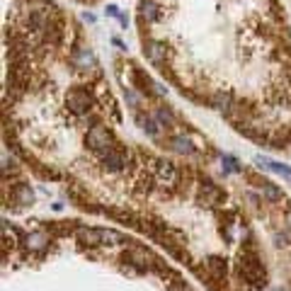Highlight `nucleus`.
Returning <instances> with one entry per match:
<instances>
[{"mask_svg":"<svg viewBox=\"0 0 291 291\" xmlns=\"http://www.w3.org/2000/svg\"><path fill=\"white\" fill-rule=\"evenodd\" d=\"M85 141L95 150H100V153H105V150H109V148H114L112 144V134H109V129L107 126H92L90 131H87Z\"/></svg>","mask_w":291,"mask_h":291,"instance_id":"1","label":"nucleus"},{"mask_svg":"<svg viewBox=\"0 0 291 291\" xmlns=\"http://www.w3.org/2000/svg\"><path fill=\"white\" fill-rule=\"evenodd\" d=\"M126 160H129V155H126V150L124 148H109V150H105L102 153V163H105V168H109L112 173H119V170H124L126 168Z\"/></svg>","mask_w":291,"mask_h":291,"instance_id":"2","label":"nucleus"},{"mask_svg":"<svg viewBox=\"0 0 291 291\" xmlns=\"http://www.w3.org/2000/svg\"><path fill=\"white\" fill-rule=\"evenodd\" d=\"M155 175H158V184H160V187H175V184L180 182L177 168H175L173 163H165V160H160V163L155 165Z\"/></svg>","mask_w":291,"mask_h":291,"instance_id":"3","label":"nucleus"},{"mask_svg":"<svg viewBox=\"0 0 291 291\" xmlns=\"http://www.w3.org/2000/svg\"><path fill=\"white\" fill-rule=\"evenodd\" d=\"M66 102H68V107L75 114H85L87 109H90V95H87L85 90H71L68 97H66Z\"/></svg>","mask_w":291,"mask_h":291,"instance_id":"4","label":"nucleus"},{"mask_svg":"<svg viewBox=\"0 0 291 291\" xmlns=\"http://www.w3.org/2000/svg\"><path fill=\"white\" fill-rule=\"evenodd\" d=\"M75 235L83 245H102V228H85V226H78Z\"/></svg>","mask_w":291,"mask_h":291,"instance_id":"5","label":"nucleus"},{"mask_svg":"<svg viewBox=\"0 0 291 291\" xmlns=\"http://www.w3.org/2000/svg\"><path fill=\"white\" fill-rule=\"evenodd\" d=\"M124 257L131 262V264H136L139 272H146V269H148V260H150V255L146 253V248H139V245H136V248H129Z\"/></svg>","mask_w":291,"mask_h":291,"instance_id":"6","label":"nucleus"},{"mask_svg":"<svg viewBox=\"0 0 291 291\" xmlns=\"http://www.w3.org/2000/svg\"><path fill=\"white\" fill-rule=\"evenodd\" d=\"M12 202L17 204V206H27V204H34V189L29 187V184H17L15 189H12Z\"/></svg>","mask_w":291,"mask_h":291,"instance_id":"7","label":"nucleus"},{"mask_svg":"<svg viewBox=\"0 0 291 291\" xmlns=\"http://www.w3.org/2000/svg\"><path fill=\"white\" fill-rule=\"evenodd\" d=\"M73 66L75 68H97V58H95V54L90 51V49H78L75 54H73Z\"/></svg>","mask_w":291,"mask_h":291,"instance_id":"8","label":"nucleus"},{"mask_svg":"<svg viewBox=\"0 0 291 291\" xmlns=\"http://www.w3.org/2000/svg\"><path fill=\"white\" fill-rule=\"evenodd\" d=\"M136 121H139V126L144 129L148 136H153V139L160 136V124H158V119H153V116H144L141 112H136Z\"/></svg>","mask_w":291,"mask_h":291,"instance_id":"9","label":"nucleus"},{"mask_svg":"<svg viewBox=\"0 0 291 291\" xmlns=\"http://www.w3.org/2000/svg\"><path fill=\"white\" fill-rule=\"evenodd\" d=\"M25 245H27L29 250L39 253V250H44V248L49 245V235H46L44 231H34V233H29L27 238H25Z\"/></svg>","mask_w":291,"mask_h":291,"instance_id":"10","label":"nucleus"},{"mask_svg":"<svg viewBox=\"0 0 291 291\" xmlns=\"http://www.w3.org/2000/svg\"><path fill=\"white\" fill-rule=\"evenodd\" d=\"M170 148H173L175 153H180V155H194V144L187 139V136H173L170 139Z\"/></svg>","mask_w":291,"mask_h":291,"instance_id":"11","label":"nucleus"},{"mask_svg":"<svg viewBox=\"0 0 291 291\" xmlns=\"http://www.w3.org/2000/svg\"><path fill=\"white\" fill-rule=\"evenodd\" d=\"M199 199H204L206 204H218L221 202V189L211 182H204L199 187Z\"/></svg>","mask_w":291,"mask_h":291,"instance_id":"12","label":"nucleus"},{"mask_svg":"<svg viewBox=\"0 0 291 291\" xmlns=\"http://www.w3.org/2000/svg\"><path fill=\"white\" fill-rule=\"evenodd\" d=\"M139 15H141L144 22H153V20L158 17V5H155L153 0H144V2L139 5Z\"/></svg>","mask_w":291,"mask_h":291,"instance_id":"13","label":"nucleus"},{"mask_svg":"<svg viewBox=\"0 0 291 291\" xmlns=\"http://www.w3.org/2000/svg\"><path fill=\"white\" fill-rule=\"evenodd\" d=\"M146 56L150 58L153 63H163V56H165L163 44H158V41H148V44H146Z\"/></svg>","mask_w":291,"mask_h":291,"instance_id":"14","label":"nucleus"},{"mask_svg":"<svg viewBox=\"0 0 291 291\" xmlns=\"http://www.w3.org/2000/svg\"><path fill=\"white\" fill-rule=\"evenodd\" d=\"M211 107H214V109H218V112L223 114L226 109H231V107H233V105H231V95H226V92H223V95H221V92H218V95H214V97H211Z\"/></svg>","mask_w":291,"mask_h":291,"instance_id":"15","label":"nucleus"},{"mask_svg":"<svg viewBox=\"0 0 291 291\" xmlns=\"http://www.w3.org/2000/svg\"><path fill=\"white\" fill-rule=\"evenodd\" d=\"M262 197H264L267 202H279V199H282V192H279V187H274L272 182H262Z\"/></svg>","mask_w":291,"mask_h":291,"instance_id":"16","label":"nucleus"},{"mask_svg":"<svg viewBox=\"0 0 291 291\" xmlns=\"http://www.w3.org/2000/svg\"><path fill=\"white\" fill-rule=\"evenodd\" d=\"M221 160H223V175H228V173H243V165L233 158V155H221Z\"/></svg>","mask_w":291,"mask_h":291,"instance_id":"17","label":"nucleus"},{"mask_svg":"<svg viewBox=\"0 0 291 291\" xmlns=\"http://www.w3.org/2000/svg\"><path fill=\"white\" fill-rule=\"evenodd\" d=\"M206 269L214 274V277H223V272H226V264L221 257H211V260L206 262Z\"/></svg>","mask_w":291,"mask_h":291,"instance_id":"18","label":"nucleus"},{"mask_svg":"<svg viewBox=\"0 0 291 291\" xmlns=\"http://www.w3.org/2000/svg\"><path fill=\"white\" fill-rule=\"evenodd\" d=\"M155 119H158L163 126H173L175 124V116L168 107H158V109H155Z\"/></svg>","mask_w":291,"mask_h":291,"instance_id":"19","label":"nucleus"},{"mask_svg":"<svg viewBox=\"0 0 291 291\" xmlns=\"http://www.w3.org/2000/svg\"><path fill=\"white\" fill-rule=\"evenodd\" d=\"M124 240V235L116 231H109V228H102V243L105 245H116V243H121Z\"/></svg>","mask_w":291,"mask_h":291,"instance_id":"20","label":"nucleus"},{"mask_svg":"<svg viewBox=\"0 0 291 291\" xmlns=\"http://www.w3.org/2000/svg\"><path fill=\"white\" fill-rule=\"evenodd\" d=\"M269 170L277 175H282L284 180H291V168H287V165H282V163H277V160H272L269 163Z\"/></svg>","mask_w":291,"mask_h":291,"instance_id":"21","label":"nucleus"},{"mask_svg":"<svg viewBox=\"0 0 291 291\" xmlns=\"http://www.w3.org/2000/svg\"><path fill=\"white\" fill-rule=\"evenodd\" d=\"M274 243H277V245H289V233L287 231L274 233Z\"/></svg>","mask_w":291,"mask_h":291,"instance_id":"22","label":"nucleus"},{"mask_svg":"<svg viewBox=\"0 0 291 291\" xmlns=\"http://www.w3.org/2000/svg\"><path fill=\"white\" fill-rule=\"evenodd\" d=\"M105 12H107V15H109V17H119V15H121V12H119V7H116V5H107V10H105Z\"/></svg>","mask_w":291,"mask_h":291,"instance_id":"23","label":"nucleus"},{"mask_svg":"<svg viewBox=\"0 0 291 291\" xmlns=\"http://www.w3.org/2000/svg\"><path fill=\"white\" fill-rule=\"evenodd\" d=\"M116 20H119V25H121V27L126 29V25H129V17H126V15H124V12H121V15H119V17H116Z\"/></svg>","mask_w":291,"mask_h":291,"instance_id":"24","label":"nucleus"},{"mask_svg":"<svg viewBox=\"0 0 291 291\" xmlns=\"http://www.w3.org/2000/svg\"><path fill=\"white\" fill-rule=\"evenodd\" d=\"M83 20H85V22H95V15H90V12H85V15H83Z\"/></svg>","mask_w":291,"mask_h":291,"instance_id":"25","label":"nucleus"},{"mask_svg":"<svg viewBox=\"0 0 291 291\" xmlns=\"http://www.w3.org/2000/svg\"><path fill=\"white\" fill-rule=\"evenodd\" d=\"M287 226H289V228H291V211H289V214H287Z\"/></svg>","mask_w":291,"mask_h":291,"instance_id":"26","label":"nucleus"}]
</instances>
